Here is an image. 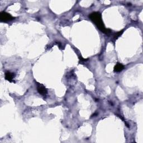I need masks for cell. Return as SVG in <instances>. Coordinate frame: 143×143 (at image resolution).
<instances>
[{
  "mask_svg": "<svg viewBox=\"0 0 143 143\" xmlns=\"http://www.w3.org/2000/svg\"><path fill=\"white\" fill-rule=\"evenodd\" d=\"M79 59H80V60H82V61H87V59H83V58H82V57H79Z\"/></svg>",
  "mask_w": 143,
  "mask_h": 143,
  "instance_id": "7",
  "label": "cell"
},
{
  "mask_svg": "<svg viewBox=\"0 0 143 143\" xmlns=\"http://www.w3.org/2000/svg\"><path fill=\"white\" fill-rule=\"evenodd\" d=\"M89 17L102 33L106 34H108L111 33V30L110 29H108V28H106L105 27L100 12H93L89 15Z\"/></svg>",
  "mask_w": 143,
  "mask_h": 143,
  "instance_id": "1",
  "label": "cell"
},
{
  "mask_svg": "<svg viewBox=\"0 0 143 143\" xmlns=\"http://www.w3.org/2000/svg\"><path fill=\"white\" fill-rule=\"evenodd\" d=\"M14 19V18L11 15L6 12L2 11L1 12V14H0V21L1 22L10 21H11Z\"/></svg>",
  "mask_w": 143,
  "mask_h": 143,
  "instance_id": "2",
  "label": "cell"
},
{
  "mask_svg": "<svg viewBox=\"0 0 143 143\" xmlns=\"http://www.w3.org/2000/svg\"><path fill=\"white\" fill-rule=\"evenodd\" d=\"M15 74L14 73H11L10 72H7L5 73V79L8 80L10 82H13V80L14 79Z\"/></svg>",
  "mask_w": 143,
  "mask_h": 143,
  "instance_id": "4",
  "label": "cell"
},
{
  "mask_svg": "<svg viewBox=\"0 0 143 143\" xmlns=\"http://www.w3.org/2000/svg\"><path fill=\"white\" fill-rule=\"evenodd\" d=\"M37 89L38 92L41 95L45 96L46 94H47V90H46V88L43 84L39 83H37Z\"/></svg>",
  "mask_w": 143,
  "mask_h": 143,
  "instance_id": "3",
  "label": "cell"
},
{
  "mask_svg": "<svg viewBox=\"0 0 143 143\" xmlns=\"http://www.w3.org/2000/svg\"><path fill=\"white\" fill-rule=\"evenodd\" d=\"M122 33H123V31H121V32H119L118 33H116V35H115V38L117 39L118 37H119V36L121 35Z\"/></svg>",
  "mask_w": 143,
  "mask_h": 143,
  "instance_id": "6",
  "label": "cell"
},
{
  "mask_svg": "<svg viewBox=\"0 0 143 143\" xmlns=\"http://www.w3.org/2000/svg\"><path fill=\"white\" fill-rule=\"evenodd\" d=\"M124 68V66L120 63H118L114 67V71L115 72H120L123 71Z\"/></svg>",
  "mask_w": 143,
  "mask_h": 143,
  "instance_id": "5",
  "label": "cell"
}]
</instances>
